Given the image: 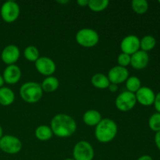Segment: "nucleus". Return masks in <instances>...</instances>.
<instances>
[{"label": "nucleus", "mask_w": 160, "mask_h": 160, "mask_svg": "<svg viewBox=\"0 0 160 160\" xmlns=\"http://www.w3.org/2000/svg\"><path fill=\"white\" fill-rule=\"evenodd\" d=\"M50 125L53 134L62 138L70 137L77 130V123L74 119L66 113L55 116L52 119Z\"/></svg>", "instance_id": "obj_1"}, {"label": "nucleus", "mask_w": 160, "mask_h": 160, "mask_svg": "<svg viewBox=\"0 0 160 160\" xmlns=\"http://www.w3.org/2000/svg\"><path fill=\"white\" fill-rule=\"evenodd\" d=\"M117 132V123L109 118H105L95 127V137L101 143H109L115 138Z\"/></svg>", "instance_id": "obj_2"}, {"label": "nucleus", "mask_w": 160, "mask_h": 160, "mask_svg": "<svg viewBox=\"0 0 160 160\" xmlns=\"http://www.w3.org/2000/svg\"><path fill=\"white\" fill-rule=\"evenodd\" d=\"M20 95L23 101L33 104L42 99L43 91L40 84L34 81H28L20 87Z\"/></svg>", "instance_id": "obj_3"}, {"label": "nucleus", "mask_w": 160, "mask_h": 160, "mask_svg": "<svg viewBox=\"0 0 160 160\" xmlns=\"http://www.w3.org/2000/svg\"><path fill=\"white\" fill-rule=\"evenodd\" d=\"M76 42L84 48H92L99 42V35L96 31L91 28H82L76 34Z\"/></svg>", "instance_id": "obj_4"}, {"label": "nucleus", "mask_w": 160, "mask_h": 160, "mask_svg": "<svg viewBox=\"0 0 160 160\" xmlns=\"http://www.w3.org/2000/svg\"><path fill=\"white\" fill-rule=\"evenodd\" d=\"M20 9L18 3L14 1H6L2 5L0 9V15L3 21L11 23L19 18Z\"/></svg>", "instance_id": "obj_5"}, {"label": "nucleus", "mask_w": 160, "mask_h": 160, "mask_svg": "<svg viewBox=\"0 0 160 160\" xmlns=\"http://www.w3.org/2000/svg\"><path fill=\"white\" fill-rule=\"evenodd\" d=\"M95 152L92 145L86 141H80L75 144L73 149L74 160H93Z\"/></svg>", "instance_id": "obj_6"}, {"label": "nucleus", "mask_w": 160, "mask_h": 160, "mask_svg": "<svg viewBox=\"0 0 160 160\" xmlns=\"http://www.w3.org/2000/svg\"><path fill=\"white\" fill-rule=\"evenodd\" d=\"M0 149L7 154H17L22 149V142L16 136L3 135L0 139Z\"/></svg>", "instance_id": "obj_7"}, {"label": "nucleus", "mask_w": 160, "mask_h": 160, "mask_svg": "<svg viewBox=\"0 0 160 160\" xmlns=\"http://www.w3.org/2000/svg\"><path fill=\"white\" fill-rule=\"evenodd\" d=\"M135 94L125 91L121 92L115 100V106L117 109L121 112H128L131 110L136 106Z\"/></svg>", "instance_id": "obj_8"}, {"label": "nucleus", "mask_w": 160, "mask_h": 160, "mask_svg": "<svg viewBox=\"0 0 160 160\" xmlns=\"http://www.w3.org/2000/svg\"><path fill=\"white\" fill-rule=\"evenodd\" d=\"M37 71L45 77L52 76L56 72V65L54 61L47 56H42L34 62Z\"/></svg>", "instance_id": "obj_9"}, {"label": "nucleus", "mask_w": 160, "mask_h": 160, "mask_svg": "<svg viewBox=\"0 0 160 160\" xmlns=\"http://www.w3.org/2000/svg\"><path fill=\"white\" fill-rule=\"evenodd\" d=\"M120 50L123 53L131 55L140 50V39L138 36L130 34L123 38L120 42Z\"/></svg>", "instance_id": "obj_10"}, {"label": "nucleus", "mask_w": 160, "mask_h": 160, "mask_svg": "<svg viewBox=\"0 0 160 160\" xmlns=\"http://www.w3.org/2000/svg\"><path fill=\"white\" fill-rule=\"evenodd\" d=\"M20 56V48L15 45H8L2 49L1 53V59L2 62L7 66L13 65L18 61Z\"/></svg>", "instance_id": "obj_11"}, {"label": "nucleus", "mask_w": 160, "mask_h": 160, "mask_svg": "<svg viewBox=\"0 0 160 160\" xmlns=\"http://www.w3.org/2000/svg\"><path fill=\"white\" fill-rule=\"evenodd\" d=\"M111 84H120L123 82H126L128 78H129V71L126 67L115 66L109 70L107 75Z\"/></svg>", "instance_id": "obj_12"}, {"label": "nucleus", "mask_w": 160, "mask_h": 160, "mask_svg": "<svg viewBox=\"0 0 160 160\" xmlns=\"http://www.w3.org/2000/svg\"><path fill=\"white\" fill-rule=\"evenodd\" d=\"M137 102L144 106H149L154 104L156 95L154 92L148 87H141V88L135 93Z\"/></svg>", "instance_id": "obj_13"}, {"label": "nucleus", "mask_w": 160, "mask_h": 160, "mask_svg": "<svg viewBox=\"0 0 160 160\" xmlns=\"http://www.w3.org/2000/svg\"><path fill=\"white\" fill-rule=\"evenodd\" d=\"M2 78L4 79L5 83L6 84H17L21 78V70L16 64L7 66L3 71Z\"/></svg>", "instance_id": "obj_14"}, {"label": "nucleus", "mask_w": 160, "mask_h": 160, "mask_svg": "<svg viewBox=\"0 0 160 160\" xmlns=\"http://www.w3.org/2000/svg\"><path fill=\"white\" fill-rule=\"evenodd\" d=\"M149 56L148 52L139 50L131 56V66L136 70H143L148 66Z\"/></svg>", "instance_id": "obj_15"}, {"label": "nucleus", "mask_w": 160, "mask_h": 160, "mask_svg": "<svg viewBox=\"0 0 160 160\" xmlns=\"http://www.w3.org/2000/svg\"><path fill=\"white\" fill-rule=\"evenodd\" d=\"M102 120L101 113L95 109H89L83 115V121L89 127H96Z\"/></svg>", "instance_id": "obj_16"}, {"label": "nucleus", "mask_w": 160, "mask_h": 160, "mask_svg": "<svg viewBox=\"0 0 160 160\" xmlns=\"http://www.w3.org/2000/svg\"><path fill=\"white\" fill-rule=\"evenodd\" d=\"M15 100V94L13 91L7 87L0 88V105L3 106H9L13 103Z\"/></svg>", "instance_id": "obj_17"}, {"label": "nucleus", "mask_w": 160, "mask_h": 160, "mask_svg": "<svg viewBox=\"0 0 160 160\" xmlns=\"http://www.w3.org/2000/svg\"><path fill=\"white\" fill-rule=\"evenodd\" d=\"M92 84L98 89H106L110 84L109 78L106 75L102 73H97L92 76L91 80Z\"/></svg>", "instance_id": "obj_18"}, {"label": "nucleus", "mask_w": 160, "mask_h": 160, "mask_svg": "<svg viewBox=\"0 0 160 160\" xmlns=\"http://www.w3.org/2000/svg\"><path fill=\"white\" fill-rule=\"evenodd\" d=\"M41 86L43 92L50 93L57 90L59 86V81L58 78L54 76L46 77L41 84Z\"/></svg>", "instance_id": "obj_19"}, {"label": "nucleus", "mask_w": 160, "mask_h": 160, "mask_svg": "<svg viewBox=\"0 0 160 160\" xmlns=\"http://www.w3.org/2000/svg\"><path fill=\"white\" fill-rule=\"evenodd\" d=\"M36 138L42 142H46L50 140L53 135V133L50 127L47 125H40L34 131Z\"/></svg>", "instance_id": "obj_20"}, {"label": "nucleus", "mask_w": 160, "mask_h": 160, "mask_svg": "<svg viewBox=\"0 0 160 160\" xmlns=\"http://www.w3.org/2000/svg\"><path fill=\"white\" fill-rule=\"evenodd\" d=\"M156 45V40L153 36L145 35L140 40V49L144 52L151 51Z\"/></svg>", "instance_id": "obj_21"}, {"label": "nucleus", "mask_w": 160, "mask_h": 160, "mask_svg": "<svg viewBox=\"0 0 160 160\" xmlns=\"http://www.w3.org/2000/svg\"><path fill=\"white\" fill-rule=\"evenodd\" d=\"M108 0H89L88 7L93 12H102L109 6Z\"/></svg>", "instance_id": "obj_22"}, {"label": "nucleus", "mask_w": 160, "mask_h": 160, "mask_svg": "<svg viewBox=\"0 0 160 160\" xmlns=\"http://www.w3.org/2000/svg\"><path fill=\"white\" fill-rule=\"evenodd\" d=\"M125 83H126L127 91L134 94H135L142 87L141 80L135 76L129 77Z\"/></svg>", "instance_id": "obj_23"}, {"label": "nucleus", "mask_w": 160, "mask_h": 160, "mask_svg": "<svg viewBox=\"0 0 160 160\" xmlns=\"http://www.w3.org/2000/svg\"><path fill=\"white\" fill-rule=\"evenodd\" d=\"M23 56L27 60L34 62L40 57L38 49L37 47L34 46V45H29V46L26 47L23 51Z\"/></svg>", "instance_id": "obj_24"}, {"label": "nucleus", "mask_w": 160, "mask_h": 160, "mask_svg": "<svg viewBox=\"0 0 160 160\" xmlns=\"http://www.w3.org/2000/svg\"><path fill=\"white\" fill-rule=\"evenodd\" d=\"M131 6L135 13L142 15L148 9V3L146 0H133Z\"/></svg>", "instance_id": "obj_25"}, {"label": "nucleus", "mask_w": 160, "mask_h": 160, "mask_svg": "<svg viewBox=\"0 0 160 160\" xmlns=\"http://www.w3.org/2000/svg\"><path fill=\"white\" fill-rule=\"evenodd\" d=\"M148 126L152 131L156 132L160 131V113L156 112L150 117L148 120Z\"/></svg>", "instance_id": "obj_26"}, {"label": "nucleus", "mask_w": 160, "mask_h": 160, "mask_svg": "<svg viewBox=\"0 0 160 160\" xmlns=\"http://www.w3.org/2000/svg\"><path fill=\"white\" fill-rule=\"evenodd\" d=\"M117 62H118V66L127 68L128 66L131 65V56L126 53L121 52L117 57Z\"/></svg>", "instance_id": "obj_27"}, {"label": "nucleus", "mask_w": 160, "mask_h": 160, "mask_svg": "<svg viewBox=\"0 0 160 160\" xmlns=\"http://www.w3.org/2000/svg\"><path fill=\"white\" fill-rule=\"evenodd\" d=\"M154 106L155 109H156L157 112L160 113V92L156 95V98H155L154 101Z\"/></svg>", "instance_id": "obj_28"}, {"label": "nucleus", "mask_w": 160, "mask_h": 160, "mask_svg": "<svg viewBox=\"0 0 160 160\" xmlns=\"http://www.w3.org/2000/svg\"><path fill=\"white\" fill-rule=\"evenodd\" d=\"M155 143H156L158 149L160 151V131L156 133V135H155Z\"/></svg>", "instance_id": "obj_29"}, {"label": "nucleus", "mask_w": 160, "mask_h": 160, "mask_svg": "<svg viewBox=\"0 0 160 160\" xmlns=\"http://www.w3.org/2000/svg\"><path fill=\"white\" fill-rule=\"evenodd\" d=\"M108 89H109L111 92H113L114 93V92H117V91H118V85L115 84H111L110 83Z\"/></svg>", "instance_id": "obj_30"}, {"label": "nucleus", "mask_w": 160, "mask_h": 160, "mask_svg": "<svg viewBox=\"0 0 160 160\" xmlns=\"http://www.w3.org/2000/svg\"><path fill=\"white\" fill-rule=\"evenodd\" d=\"M88 1L89 0H78L77 3L78 6H81V7H85L88 5Z\"/></svg>", "instance_id": "obj_31"}, {"label": "nucleus", "mask_w": 160, "mask_h": 160, "mask_svg": "<svg viewBox=\"0 0 160 160\" xmlns=\"http://www.w3.org/2000/svg\"><path fill=\"white\" fill-rule=\"evenodd\" d=\"M137 160H153V159L150 156H148V155H144V156L139 157Z\"/></svg>", "instance_id": "obj_32"}, {"label": "nucleus", "mask_w": 160, "mask_h": 160, "mask_svg": "<svg viewBox=\"0 0 160 160\" xmlns=\"http://www.w3.org/2000/svg\"><path fill=\"white\" fill-rule=\"evenodd\" d=\"M4 84H5V81H4V79H3V78H2V75L0 74V88L3 87Z\"/></svg>", "instance_id": "obj_33"}, {"label": "nucleus", "mask_w": 160, "mask_h": 160, "mask_svg": "<svg viewBox=\"0 0 160 160\" xmlns=\"http://www.w3.org/2000/svg\"><path fill=\"white\" fill-rule=\"evenodd\" d=\"M57 2L61 5H63V4H67V3L70 2V1H67V0H61V1H57Z\"/></svg>", "instance_id": "obj_34"}, {"label": "nucleus", "mask_w": 160, "mask_h": 160, "mask_svg": "<svg viewBox=\"0 0 160 160\" xmlns=\"http://www.w3.org/2000/svg\"><path fill=\"white\" fill-rule=\"evenodd\" d=\"M3 136V129L2 128V126L0 125V139L2 138V137Z\"/></svg>", "instance_id": "obj_35"}, {"label": "nucleus", "mask_w": 160, "mask_h": 160, "mask_svg": "<svg viewBox=\"0 0 160 160\" xmlns=\"http://www.w3.org/2000/svg\"><path fill=\"white\" fill-rule=\"evenodd\" d=\"M64 160H74L73 159V158H68V159H64Z\"/></svg>", "instance_id": "obj_36"}, {"label": "nucleus", "mask_w": 160, "mask_h": 160, "mask_svg": "<svg viewBox=\"0 0 160 160\" xmlns=\"http://www.w3.org/2000/svg\"><path fill=\"white\" fill-rule=\"evenodd\" d=\"M159 4H160V0H159Z\"/></svg>", "instance_id": "obj_37"}]
</instances>
